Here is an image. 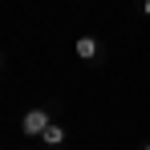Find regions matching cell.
<instances>
[{"label":"cell","instance_id":"cell-1","mask_svg":"<svg viewBox=\"0 0 150 150\" xmlns=\"http://www.w3.org/2000/svg\"><path fill=\"white\" fill-rule=\"evenodd\" d=\"M49 110H37V105H33V110H28L25 118H21V130H25L28 138H41V134H45V130H49Z\"/></svg>","mask_w":150,"mask_h":150},{"label":"cell","instance_id":"cell-3","mask_svg":"<svg viewBox=\"0 0 150 150\" xmlns=\"http://www.w3.org/2000/svg\"><path fill=\"white\" fill-rule=\"evenodd\" d=\"M41 142H45V146H61V142H65V126H61V122H49V130L41 134Z\"/></svg>","mask_w":150,"mask_h":150},{"label":"cell","instance_id":"cell-2","mask_svg":"<svg viewBox=\"0 0 150 150\" xmlns=\"http://www.w3.org/2000/svg\"><path fill=\"white\" fill-rule=\"evenodd\" d=\"M73 53L81 57V61H98V57H101V45H98V37H77V41H73Z\"/></svg>","mask_w":150,"mask_h":150},{"label":"cell","instance_id":"cell-5","mask_svg":"<svg viewBox=\"0 0 150 150\" xmlns=\"http://www.w3.org/2000/svg\"><path fill=\"white\" fill-rule=\"evenodd\" d=\"M142 150H150V146H142Z\"/></svg>","mask_w":150,"mask_h":150},{"label":"cell","instance_id":"cell-4","mask_svg":"<svg viewBox=\"0 0 150 150\" xmlns=\"http://www.w3.org/2000/svg\"><path fill=\"white\" fill-rule=\"evenodd\" d=\"M142 12H146V16H150V0H146V4H142Z\"/></svg>","mask_w":150,"mask_h":150}]
</instances>
